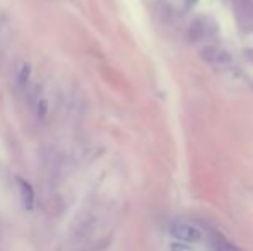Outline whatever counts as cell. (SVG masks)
Returning a JSON list of instances; mask_svg holds the SVG:
<instances>
[{"instance_id": "cell-3", "label": "cell", "mask_w": 253, "mask_h": 251, "mask_svg": "<svg viewBox=\"0 0 253 251\" xmlns=\"http://www.w3.org/2000/svg\"><path fill=\"white\" fill-rule=\"evenodd\" d=\"M212 30H213L212 24H210L205 17H200V19L195 21L193 26L190 28V38H191V40L200 41V40H203V38L209 36Z\"/></svg>"}, {"instance_id": "cell-5", "label": "cell", "mask_w": 253, "mask_h": 251, "mask_svg": "<svg viewBox=\"0 0 253 251\" xmlns=\"http://www.w3.org/2000/svg\"><path fill=\"white\" fill-rule=\"evenodd\" d=\"M209 246L212 251H240L236 246L233 245V243H229L226 238H222V236L217 234V232H213V234L210 236Z\"/></svg>"}, {"instance_id": "cell-2", "label": "cell", "mask_w": 253, "mask_h": 251, "mask_svg": "<svg viewBox=\"0 0 253 251\" xmlns=\"http://www.w3.org/2000/svg\"><path fill=\"white\" fill-rule=\"evenodd\" d=\"M202 57L209 66H215V67H222L227 66L231 62V57L224 48L217 47V45H209L202 50Z\"/></svg>"}, {"instance_id": "cell-6", "label": "cell", "mask_w": 253, "mask_h": 251, "mask_svg": "<svg viewBox=\"0 0 253 251\" xmlns=\"http://www.w3.org/2000/svg\"><path fill=\"white\" fill-rule=\"evenodd\" d=\"M169 251H193L191 246H188L186 243H181V241H176L169 246Z\"/></svg>"}, {"instance_id": "cell-1", "label": "cell", "mask_w": 253, "mask_h": 251, "mask_svg": "<svg viewBox=\"0 0 253 251\" xmlns=\"http://www.w3.org/2000/svg\"><path fill=\"white\" fill-rule=\"evenodd\" d=\"M169 231L174 239H177L181 243H186V245H195V243H200L203 239L202 229L186 220H174L169 225Z\"/></svg>"}, {"instance_id": "cell-4", "label": "cell", "mask_w": 253, "mask_h": 251, "mask_svg": "<svg viewBox=\"0 0 253 251\" xmlns=\"http://www.w3.org/2000/svg\"><path fill=\"white\" fill-rule=\"evenodd\" d=\"M17 184H19V194H21V201H23L24 208H26V210H33L35 191H33V188H31V184L28 181H23V179H19Z\"/></svg>"}, {"instance_id": "cell-7", "label": "cell", "mask_w": 253, "mask_h": 251, "mask_svg": "<svg viewBox=\"0 0 253 251\" xmlns=\"http://www.w3.org/2000/svg\"><path fill=\"white\" fill-rule=\"evenodd\" d=\"M30 72H31L30 66H23V67H21V72H19V81H21V83H28Z\"/></svg>"}]
</instances>
